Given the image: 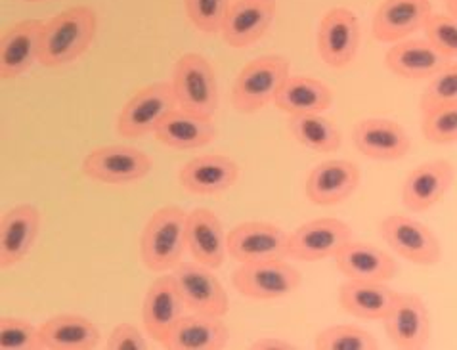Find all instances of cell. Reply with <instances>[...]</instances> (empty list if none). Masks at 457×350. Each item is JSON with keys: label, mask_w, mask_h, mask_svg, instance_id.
<instances>
[{"label": "cell", "mask_w": 457, "mask_h": 350, "mask_svg": "<svg viewBox=\"0 0 457 350\" xmlns=\"http://www.w3.org/2000/svg\"><path fill=\"white\" fill-rule=\"evenodd\" d=\"M98 31L96 12L90 6H71L45 23L38 62L45 67H62L88 50Z\"/></svg>", "instance_id": "cell-1"}, {"label": "cell", "mask_w": 457, "mask_h": 350, "mask_svg": "<svg viewBox=\"0 0 457 350\" xmlns=\"http://www.w3.org/2000/svg\"><path fill=\"white\" fill-rule=\"evenodd\" d=\"M186 228L187 212L177 205L161 207L147 219L140 236V257L147 271L165 274L182 262Z\"/></svg>", "instance_id": "cell-2"}, {"label": "cell", "mask_w": 457, "mask_h": 350, "mask_svg": "<svg viewBox=\"0 0 457 350\" xmlns=\"http://www.w3.org/2000/svg\"><path fill=\"white\" fill-rule=\"evenodd\" d=\"M172 88L179 107L187 113L212 119L219 110V80L211 62L197 52L179 58L172 71Z\"/></svg>", "instance_id": "cell-3"}, {"label": "cell", "mask_w": 457, "mask_h": 350, "mask_svg": "<svg viewBox=\"0 0 457 350\" xmlns=\"http://www.w3.org/2000/svg\"><path fill=\"white\" fill-rule=\"evenodd\" d=\"M289 77V62L278 54H268L249 62L232 87V104L239 113H257L274 102L281 85Z\"/></svg>", "instance_id": "cell-4"}, {"label": "cell", "mask_w": 457, "mask_h": 350, "mask_svg": "<svg viewBox=\"0 0 457 350\" xmlns=\"http://www.w3.org/2000/svg\"><path fill=\"white\" fill-rule=\"evenodd\" d=\"M179 107L172 83L161 80L132 94L117 117V132L123 138H142L152 134L163 119Z\"/></svg>", "instance_id": "cell-5"}, {"label": "cell", "mask_w": 457, "mask_h": 350, "mask_svg": "<svg viewBox=\"0 0 457 350\" xmlns=\"http://www.w3.org/2000/svg\"><path fill=\"white\" fill-rule=\"evenodd\" d=\"M154 169V159L138 147L113 144L92 150L83 159V172L90 180L125 186L145 179Z\"/></svg>", "instance_id": "cell-6"}, {"label": "cell", "mask_w": 457, "mask_h": 350, "mask_svg": "<svg viewBox=\"0 0 457 350\" xmlns=\"http://www.w3.org/2000/svg\"><path fill=\"white\" fill-rule=\"evenodd\" d=\"M385 244L398 257L418 266H435L442 259V246L427 224L408 214H388L379 224Z\"/></svg>", "instance_id": "cell-7"}, {"label": "cell", "mask_w": 457, "mask_h": 350, "mask_svg": "<svg viewBox=\"0 0 457 350\" xmlns=\"http://www.w3.org/2000/svg\"><path fill=\"white\" fill-rule=\"evenodd\" d=\"M301 272L286 259L239 264L232 274L234 288L254 301H274L299 289Z\"/></svg>", "instance_id": "cell-8"}, {"label": "cell", "mask_w": 457, "mask_h": 350, "mask_svg": "<svg viewBox=\"0 0 457 350\" xmlns=\"http://www.w3.org/2000/svg\"><path fill=\"white\" fill-rule=\"evenodd\" d=\"M228 254L239 264L287 259L289 234L272 222H241L228 232Z\"/></svg>", "instance_id": "cell-9"}, {"label": "cell", "mask_w": 457, "mask_h": 350, "mask_svg": "<svg viewBox=\"0 0 457 350\" xmlns=\"http://www.w3.org/2000/svg\"><path fill=\"white\" fill-rule=\"evenodd\" d=\"M172 276L177 279L184 304L190 312L224 318L230 311L228 293L220 279L214 276L212 268L197 261L180 262L172 271Z\"/></svg>", "instance_id": "cell-10"}, {"label": "cell", "mask_w": 457, "mask_h": 350, "mask_svg": "<svg viewBox=\"0 0 457 350\" xmlns=\"http://www.w3.org/2000/svg\"><path fill=\"white\" fill-rule=\"evenodd\" d=\"M360 21L356 13L348 8H331L318 27V54L326 65L333 70L348 67L358 54Z\"/></svg>", "instance_id": "cell-11"}, {"label": "cell", "mask_w": 457, "mask_h": 350, "mask_svg": "<svg viewBox=\"0 0 457 350\" xmlns=\"http://www.w3.org/2000/svg\"><path fill=\"white\" fill-rule=\"evenodd\" d=\"M353 239L351 226L339 219H314L289 234V257L316 262L335 257Z\"/></svg>", "instance_id": "cell-12"}, {"label": "cell", "mask_w": 457, "mask_h": 350, "mask_svg": "<svg viewBox=\"0 0 457 350\" xmlns=\"http://www.w3.org/2000/svg\"><path fill=\"white\" fill-rule=\"evenodd\" d=\"M186 304L172 274L157 278L142 303V321L150 338L167 345L174 328L184 316Z\"/></svg>", "instance_id": "cell-13"}, {"label": "cell", "mask_w": 457, "mask_h": 350, "mask_svg": "<svg viewBox=\"0 0 457 350\" xmlns=\"http://www.w3.org/2000/svg\"><path fill=\"white\" fill-rule=\"evenodd\" d=\"M386 338L396 348L415 350L431 339V316L425 301L415 293H398L391 311L383 318Z\"/></svg>", "instance_id": "cell-14"}, {"label": "cell", "mask_w": 457, "mask_h": 350, "mask_svg": "<svg viewBox=\"0 0 457 350\" xmlns=\"http://www.w3.org/2000/svg\"><path fill=\"white\" fill-rule=\"evenodd\" d=\"M361 180V171L348 159L321 161L304 182V194L308 201L320 207H333L351 197Z\"/></svg>", "instance_id": "cell-15"}, {"label": "cell", "mask_w": 457, "mask_h": 350, "mask_svg": "<svg viewBox=\"0 0 457 350\" xmlns=\"http://www.w3.org/2000/svg\"><path fill=\"white\" fill-rule=\"evenodd\" d=\"M455 180V169L446 159H433L408 172L402 184V204L411 212H425L440 204Z\"/></svg>", "instance_id": "cell-16"}, {"label": "cell", "mask_w": 457, "mask_h": 350, "mask_svg": "<svg viewBox=\"0 0 457 350\" xmlns=\"http://www.w3.org/2000/svg\"><path fill=\"white\" fill-rule=\"evenodd\" d=\"M43 224V214L29 204L4 211L0 219V268L20 264L31 253Z\"/></svg>", "instance_id": "cell-17"}, {"label": "cell", "mask_w": 457, "mask_h": 350, "mask_svg": "<svg viewBox=\"0 0 457 350\" xmlns=\"http://www.w3.org/2000/svg\"><path fill=\"white\" fill-rule=\"evenodd\" d=\"M45 23L38 20H23L13 23L0 37V77L12 80L29 71L40 58Z\"/></svg>", "instance_id": "cell-18"}, {"label": "cell", "mask_w": 457, "mask_h": 350, "mask_svg": "<svg viewBox=\"0 0 457 350\" xmlns=\"http://www.w3.org/2000/svg\"><path fill=\"white\" fill-rule=\"evenodd\" d=\"M276 0H234L222 23V38L232 48H247L266 35L274 21Z\"/></svg>", "instance_id": "cell-19"}, {"label": "cell", "mask_w": 457, "mask_h": 350, "mask_svg": "<svg viewBox=\"0 0 457 350\" xmlns=\"http://www.w3.org/2000/svg\"><path fill=\"white\" fill-rule=\"evenodd\" d=\"M353 142L361 155L373 161H398L406 157L411 147L406 129L383 117L358 121L353 129Z\"/></svg>", "instance_id": "cell-20"}, {"label": "cell", "mask_w": 457, "mask_h": 350, "mask_svg": "<svg viewBox=\"0 0 457 350\" xmlns=\"http://www.w3.org/2000/svg\"><path fill=\"white\" fill-rule=\"evenodd\" d=\"M433 16L428 0H383L375 10L371 31L379 43H400L425 27Z\"/></svg>", "instance_id": "cell-21"}, {"label": "cell", "mask_w": 457, "mask_h": 350, "mask_svg": "<svg viewBox=\"0 0 457 350\" xmlns=\"http://www.w3.org/2000/svg\"><path fill=\"white\" fill-rule=\"evenodd\" d=\"M179 180L194 196H217L239 180V167L228 155L207 154L187 161L179 172Z\"/></svg>", "instance_id": "cell-22"}, {"label": "cell", "mask_w": 457, "mask_h": 350, "mask_svg": "<svg viewBox=\"0 0 457 350\" xmlns=\"http://www.w3.org/2000/svg\"><path fill=\"white\" fill-rule=\"evenodd\" d=\"M187 249L194 261L217 271L224 264L228 254V234L220 219L207 207H197L187 212L186 228Z\"/></svg>", "instance_id": "cell-23"}, {"label": "cell", "mask_w": 457, "mask_h": 350, "mask_svg": "<svg viewBox=\"0 0 457 350\" xmlns=\"http://www.w3.org/2000/svg\"><path fill=\"white\" fill-rule=\"evenodd\" d=\"M333 259L346 279L391 281L398 274V264L393 254L364 241L351 239Z\"/></svg>", "instance_id": "cell-24"}, {"label": "cell", "mask_w": 457, "mask_h": 350, "mask_svg": "<svg viewBox=\"0 0 457 350\" xmlns=\"http://www.w3.org/2000/svg\"><path fill=\"white\" fill-rule=\"evenodd\" d=\"M450 62L427 38L400 40L385 54L388 70L402 79H431Z\"/></svg>", "instance_id": "cell-25"}, {"label": "cell", "mask_w": 457, "mask_h": 350, "mask_svg": "<svg viewBox=\"0 0 457 350\" xmlns=\"http://www.w3.org/2000/svg\"><path fill=\"white\" fill-rule=\"evenodd\" d=\"M40 348L48 350H90L100 345V328L87 316L58 314L38 326Z\"/></svg>", "instance_id": "cell-26"}, {"label": "cell", "mask_w": 457, "mask_h": 350, "mask_svg": "<svg viewBox=\"0 0 457 350\" xmlns=\"http://www.w3.org/2000/svg\"><path fill=\"white\" fill-rule=\"evenodd\" d=\"M398 291L386 281L346 279L339 288V304L346 314L360 320H381L391 311Z\"/></svg>", "instance_id": "cell-27"}, {"label": "cell", "mask_w": 457, "mask_h": 350, "mask_svg": "<svg viewBox=\"0 0 457 350\" xmlns=\"http://www.w3.org/2000/svg\"><path fill=\"white\" fill-rule=\"evenodd\" d=\"M230 339V329L220 316L192 312L182 316L167 341L172 350H220Z\"/></svg>", "instance_id": "cell-28"}, {"label": "cell", "mask_w": 457, "mask_h": 350, "mask_svg": "<svg viewBox=\"0 0 457 350\" xmlns=\"http://www.w3.org/2000/svg\"><path fill=\"white\" fill-rule=\"evenodd\" d=\"M155 138L172 150H197L217 138L212 119L187 113L180 107L170 112L154 132Z\"/></svg>", "instance_id": "cell-29"}, {"label": "cell", "mask_w": 457, "mask_h": 350, "mask_svg": "<svg viewBox=\"0 0 457 350\" xmlns=\"http://www.w3.org/2000/svg\"><path fill=\"white\" fill-rule=\"evenodd\" d=\"M274 104L287 115L324 113L333 104V92L314 77L289 75L276 94Z\"/></svg>", "instance_id": "cell-30"}, {"label": "cell", "mask_w": 457, "mask_h": 350, "mask_svg": "<svg viewBox=\"0 0 457 350\" xmlns=\"http://www.w3.org/2000/svg\"><path fill=\"white\" fill-rule=\"evenodd\" d=\"M287 129L301 146L318 154H333L343 144V134L331 119L321 113L289 115Z\"/></svg>", "instance_id": "cell-31"}, {"label": "cell", "mask_w": 457, "mask_h": 350, "mask_svg": "<svg viewBox=\"0 0 457 350\" xmlns=\"http://www.w3.org/2000/svg\"><path fill=\"white\" fill-rule=\"evenodd\" d=\"M314 346L320 350H375L379 345L364 328L341 324L321 329Z\"/></svg>", "instance_id": "cell-32"}, {"label": "cell", "mask_w": 457, "mask_h": 350, "mask_svg": "<svg viewBox=\"0 0 457 350\" xmlns=\"http://www.w3.org/2000/svg\"><path fill=\"white\" fill-rule=\"evenodd\" d=\"M423 137L438 146L457 142V102L423 112Z\"/></svg>", "instance_id": "cell-33"}, {"label": "cell", "mask_w": 457, "mask_h": 350, "mask_svg": "<svg viewBox=\"0 0 457 350\" xmlns=\"http://www.w3.org/2000/svg\"><path fill=\"white\" fill-rule=\"evenodd\" d=\"M0 348L3 350H35L40 348L38 326L31 320L18 316L0 318Z\"/></svg>", "instance_id": "cell-34"}, {"label": "cell", "mask_w": 457, "mask_h": 350, "mask_svg": "<svg viewBox=\"0 0 457 350\" xmlns=\"http://www.w3.org/2000/svg\"><path fill=\"white\" fill-rule=\"evenodd\" d=\"M453 102H457V62L446 63L428 79L421 96V112Z\"/></svg>", "instance_id": "cell-35"}, {"label": "cell", "mask_w": 457, "mask_h": 350, "mask_svg": "<svg viewBox=\"0 0 457 350\" xmlns=\"http://www.w3.org/2000/svg\"><path fill=\"white\" fill-rule=\"evenodd\" d=\"M186 13L201 33H220L230 0H184Z\"/></svg>", "instance_id": "cell-36"}, {"label": "cell", "mask_w": 457, "mask_h": 350, "mask_svg": "<svg viewBox=\"0 0 457 350\" xmlns=\"http://www.w3.org/2000/svg\"><path fill=\"white\" fill-rule=\"evenodd\" d=\"M423 31L436 50L450 60H457V18L452 13H433L427 20Z\"/></svg>", "instance_id": "cell-37"}, {"label": "cell", "mask_w": 457, "mask_h": 350, "mask_svg": "<svg viewBox=\"0 0 457 350\" xmlns=\"http://www.w3.org/2000/svg\"><path fill=\"white\" fill-rule=\"evenodd\" d=\"M105 346L110 350H145L150 343L137 326L119 324L112 329Z\"/></svg>", "instance_id": "cell-38"}, {"label": "cell", "mask_w": 457, "mask_h": 350, "mask_svg": "<svg viewBox=\"0 0 457 350\" xmlns=\"http://www.w3.org/2000/svg\"><path fill=\"white\" fill-rule=\"evenodd\" d=\"M251 348L257 350H289L295 348V345L284 338H272V335H266V338H259L251 345Z\"/></svg>", "instance_id": "cell-39"}, {"label": "cell", "mask_w": 457, "mask_h": 350, "mask_svg": "<svg viewBox=\"0 0 457 350\" xmlns=\"http://www.w3.org/2000/svg\"><path fill=\"white\" fill-rule=\"evenodd\" d=\"M446 8L453 18H457V0H446Z\"/></svg>", "instance_id": "cell-40"}, {"label": "cell", "mask_w": 457, "mask_h": 350, "mask_svg": "<svg viewBox=\"0 0 457 350\" xmlns=\"http://www.w3.org/2000/svg\"><path fill=\"white\" fill-rule=\"evenodd\" d=\"M25 3H43V0H25Z\"/></svg>", "instance_id": "cell-41"}]
</instances>
